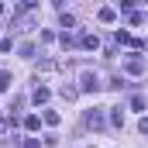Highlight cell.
Returning a JSON list of instances; mask_svg holds the SVG:
<instances>
[{
	"label": "cell",
	"mask_w": 148,
	"mask_h": 148,
	"mask_svg": "<svg viewBox=\"0 0 148 148\" xmlns=\"http://www.w3.org/2000/svg\"><path fill=\"white\" fill-rule=\"evenodd\" d=\"M79 45L93 52V48H100V38H97V35H79Z\"/></svg>",
	"instance_id": "obj_7"
},
{
	"label": "cell",
	"mask_w": 148,
	"mask_h": 148,
	"mask_svg": "<svg viewBox=\"0 0 148 148\" xmlns=\"http://www.w3.org/2000/svg\"><path fill=\"white\" fill-rule=\"evenodd\" d=\"M110 124H117V127H121V124H124V114H121V107H117V110L110 114Z\"/></svg>",
	"instance_id": "obj_18"
},
{
	"label": "cell",
	"mask_w": 148,
	"mask_h": 148,
	"mask_svg": "<svg viewBox=\"0 0 148 148\" xmlns=\"http://www.w3.org/2000/svg\"><path fill=\"white\" fill-rule=\"evenodd\" d=\"M59 41H62V48H76V45H79V35L69 28V31H62V35H59Z\"/></svg>",
	"instance_id": "obj_4"
},
{
	"label": "cell",
	"mask_w": 148,
	"mask_h": 148,
	"mask_svg": "<svg viewBox=\"0 0 148 148\" xmlns=\"http://www.w3.org/2000/svg\"><path fill=\"white\" fill-rule=\"evenodd\" d=\"M38 69H41V73H52V69H55V62H52V59H41V62H38Z\"/></svg>",
	"instance_id": "obj_16"
},
{
	"label": "cell",
	"mask_w": 148,
	"mask_h": 148,
	"mask_svg": "<svg viewBox=\"0 0 148 148\" xmlns=\"http://www.w3.org/2000/svg\"><path fill=\"white\" fill-rule=\"evenodd\" d=\"M79 90H83V93H97V90H100L97 73H83V76H79Z\"/></svg>",
	"instance_id": "obj_1"
},
{
	"label": "cell",
	"mask_w": 148,
	"mask_h": 148,
	"mask_svg": "<svg viewBox=\"0 0 148 148\" xmlns=\"http://www.w3.org/2000/svg\"><path fill=\"white\" fill-rule=\"evenodd\" d=\"M97 17H100L103 24H110V21L117 17V14H114V7H100V14H97Z\"/></svg>",
	"instance_id": "obj_8"
},
{
	"label": "cell",
	"mask_w": 148,
	"mask_h": 148,
	"mask_svg": "<svg viewBox=\"0 0 148 148\" xmlns=\"http://www.w3.org/2000/svg\"><path fill=\"white\" fill-rule=\"evenodd\" d=\"M0 14H3V0H0Z\"/></svg>",
	"instance_id": "obj_23"
},
{
	"label": "cell",
	"mask_w": 148,
	"mask_h": 148,
	"mask_svg": "<svg viewBox=\"0 0 148 148\" xmlns=\"http://www.w3.org/2000/svg\"><path fill=\"white\" fill-rule=\"evenodd\" d=\"M131 110H145V100L141 97H131Z\"/></svg>",
	"instance_id": "obj_19"
},
{
	"label": "cell",
	"mask_w": 148,
	"mask_h": 148,
	"mask_svg": "<svg viewBox=\"0 0 148 148\" xmlns=\"http://www.w3.org/2000/svg\"><path fill=\"white\" fill-rule=\"evenodd\" d=\"M114 38H117V45H134V48H141V41H138V38H131L127 31H117Z\"/></svg>",
	"instance_id": "obj_6"
},
{
	"label": "cell",
	"mask_w": 148,
	"mask_h": 148,
	"mask_svg": "<svg viewBox=\"0 0 148 148\" xmlns=\"http://www.w3.org/2000/svg\"><path fill=\"white\" fill-rule=\"evenodd\" d=\"M38 124H41V121H38L35 114H31V117H24V127H28V131H38Z\"/></svg>",
	"instance_id": "obj_13"
},
{
	"label": "cell",
	"mask_w": 148,
	"mask_h": 148,
	"mask_svg": "<svg viewBox=\"0 0 148 148\" xmlns=\"http://www.w3.org/2000/svg\"><path fill=\"white\" fill-rule=\"evenodd\" d=\"M124 69H127L131 76H141L145 73V59H141V55H131V59L124 62Z\"/></svg>",
	"instance_id": "obj_2"
},
{
	"label": "cell",
	"mask_w": 148,
	"mask_h": 148,
	"mask_svg": "<svg viewBox=\"0 0 148 148\" xmlns=\"http://www.w3.org/2000/svg\"><path fill=\"white\" fill-rule=\"evenodd\" d=\"M7 127H10V124H7V117H3V114H0V134H3V131H7Z\"/></svg>",
	"instance_id": "obj_20"
},
{
	"label": "cell",
	"mask_w": 148,
	"mask_h": 148,
	"mask_svg": "<svg viewBox=\"0 0 148 148\" xmlns=\"http://www.w3.org/2000/svg\"><path fill=\"white\" fill-rule=\"evenodd\" d=\"M145 24H148V17H145Z\"/></svg>",
	"instance_id": "obj_24"
},
{
	"label": "cell",
	"mask_w": 148,
	"mask_h": 148,
	"mask_svg": "<svg viewBox=\"0 0 148 148\" xmlns=\"http://www.w3.org/2000/svg\"><path fill=\"white\" fill-rule=\"evenodd\" d=\"M73 24H76V17H73V14H66V10H62V28H66V31H69V28H73Z\"/></svg>",
	"instance_id": "obj_17"
},
{
	"label": "cell",
	"mask_w": 148,
	"mask_h": 148,
	"mask_svg": "<svg viewBox=\"0 0 148 148\" xmlns=\"http://www.w3.org/2000/svg\"><path fill=\"white\" fill-rule=\"evenodd\" d=\"M10 83H14L10 73H0V93H3V90H10Z\"/></svg>",
	"instance_id": "obj_11"
},
{
	"label": "cell",
	"mask_w": 148,
	"mask_h": 148,
	"mask_svg": "<svg viewBox=\"0 0 148 148\" xmlns=\"http://www.w3.org/2000/svg\"><path fill=\"white\" fill-rule=\"evenodd\" d=\"M107 121H103V110H86V127H93V131H100Z\"/></svg>",
	"instance_id": "obj_3"
},
{
	"label": "cell",
	"mask_w": 148,
	"mask_h": 148,
	"mask_svg": "<svg viewBox=\"0 0 148 148\" xmlns=\"http://www.w3.org/2000/svg\"><path fill=\"white\" fill-rule=\"evenodd\" d=\"M21 55H24V59H31V55H35V45H31V41H24V45H21Z\"/></svg>",
	"instance_id": "obj_15"
},
{
	"label": "cell",
	"mask_w": 148,
	"mask_h": 148,
	"mask_svg": "<svg viewBox=\"0 0 148 148\" xmlns=\"http://www.w3.org/2000/svg\"><path fill=\"white\" fill-rule=\"evenodd\" d=\"M138 127H141V134H148V117L141 121V124H138Z\"/></svg>",
	"instance_id": "obj_21"
},
{
	"label": "cell",
	"mask_w": 148,
	"mask_h": 148,
	"mask_svg": "<svg viewBox=\"0 0 148 148\" xmlns=\"http://www.w3.org/2000/svg\"><path fill=\"white\" fill-rule=\"evenodd\" d=\"M24 148H38V141H35V138H28V141H24Z\"/></svg>",
	"instance_id": "obj_22"
},
{
	"label": "cell",
	"mask_w": 148,
	"mask_h": 148,
	"mask_svg": "<svg viewBox=\"0 0 148 148\" xmlns=\"http://www.w3.org/2000/svg\"><path fill=\"white\" fill-rule=\"evenodd\" d=\"M59 121H62V117H59V110H45V124H52V127H55Z\"/></svg>",
	"instance_id": "obj_9"
},
{
	"label": "cell",
	"mask_w": 148,
	"mask_h": 148,
	"mask_svg": "<svg viewBox=\"0 0 148 148\" xmlns=\"http://www.w3.org/2000/svg\"><path fill=\"white\" fill-rule=\"evenodd\" d=\"M134 3H138V0H117V7H121L124 14H131V10H134Z\"/></svg>",
	"instance_id": "obj_10"
},
{
	"label": "cell",
	"mask_w": 148,
	"mask_h": 148,
	"mask_svg": "<svg viewBox=\"0 0 148 148\" xmlns=\"http://www.w3.org/2000/svg\"><path fill=\"white\" fill-rule=\"evenodd\" d=\"M48 97H52L48 86H35V90H31V100H35V103H48Z\"/></svg>",
	"instance_id": "obj_5"
},
{
	"label": "cell",
	"mask_w": 148,
	"mask_h": 148,
	"mask_svg": "<svg viewBox=\"0 0 148 148\" xmlns=\"http://www.w3.org/2000/svg\"><path fill=\"white\" fill-rule=\"evenodd\" d=\"M127 21H131V24H145V14H138V10H131V14H127Z\"/></svg>",
	"instance_id": "obj_14"
},
{
	"label": "cell",
	"mask_w": 148,
	"mask_h": 148,
	"mask_svg": "<svg viewBox=\"0 0 148 148\" xmlns=\"http://www.w3.org/2000/svg\"><path fill=\"white\" fill-rule=\"evenodd\" d=\"M59 93H62V97H66V100H76V93H79V90H76V86H62V90H59Z\"/></svg>",
	"instance_id": "obj_12"
}]
</instances>
